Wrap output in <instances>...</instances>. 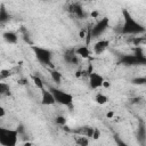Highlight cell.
<instances>
[{
  "mask_svg": "<svg viewBox=\"0 0 146 146\" xmlns=\"http://www.w3.org/2000/svg\"><path fill=\"white\" fill-rule=\"evenodd\" d=\"M122 17H123V24L121 27V33L127 35H136L145 32V27L143 24H140L128 9H122Z\"/></svg>",
  "mask_w": 146,
  "mask_h": 146,
  "instance_id": "obj_1",
  "label": "cell"
},
{
  "mask_svg": "<svg viewBox=\"0 0 146 146\" xmlns=\"http://www.w3.org/2000/svg\"><path fill=\"white\" fill-rule=\"evenodd\" d=\"M18 130L0 127V145L3 146H16L18 141Z\"/></svg>",
  "mask_w": 146,
  "mask_h": 146,
  "instance_id": "obj_2",
  "label": "cell"
},
{
  "mask_svg": "<svg viewBox=\"0 0 146 146\" xmlns=\"http://www.w3.org/2000/svg\"><path fill=\"white\" fill-rule=\"evenodd\" d=\"M48 89L51 91V94L55 98V102L57 104H60L64 106H72L73 100H74V97L72 94H70L60 88H57V87H48Z\"/></svg>",
  "mask_w": 146,
  "mask_h": 146,
  "instance_id": "obj_3",
  "label": "cell"
},
{
  "mask_svg": "<svg viewBox=\"0 0 146 146\" xmlns=\"http://www.w3.org/2000/svg\"><path fill=\"white\" fill-rule=\"evenodd\" d=\"M31 49L33 50L36 59L42 65H47V66L52 65V52L49 49L39 46H31Z\"/></svg>",
  "mask_w": 146,
  "mask_h": 146,
  "instance_id": "obj_4",
  "label": "cell"
},
{
  "mask_svg": "<svg viewBox=\"0 0 146 146\" xmlns=\"http://www.w3.org/2000/svg\"><path fill=\"white\" fill-rule=\"evenodd\" d=\"M110 27V18L108 17H103L100 18L92 27H90V33H91V39L99 38L104 34V32Z\"/></svg>",
  "mask_w": 146,
  "mask_h": 146,
  "instance_id": "obj_5",
  "label": "cell"
},
{
  "mask_svg": "<svg viewBox=\"0 0 146 146\" xmlns=\"http://www.w3.org/2000/svg\"><path fill=\"white\" fill-rule=\"evenodd\" d=\"M146 63V57L143 54H133V55H123L120 58V64L127 66L140 65Z\"/></svg>",
  "mask_w": 146,
  "mask_h": 146,
  "instance_id": "obj_6",
  "label": "cell"
},
{
  "mask_svg": "<svg viewBox=\"0 0 146 146\" xmlns=\"http://www.w3.org/2000/svg\"><path fill=\"white\" fill-rule=\"evenodd\" d=\"M104 76L100 75L99 73L97 72H91L88 74V82H89V87L91 89H98V88H102V84H103V81H104Z\"/></svg>",
  "mask_w": 146,
  "mask_h": 146,
  "instance_id": "obj_7",
  "label": "cell"
},
{
  "mask_svg": "<svg viewBox=\"0 0 146 146\" xmlns=\"http://www.w3.org/2000/svg\"><path fill=\"white\" fill-rule=\"evenodd\" d=\"M41 104L42 105H46V106H51V105H55L56 102H55V98L51 94V91L49 89H41Z\"/></svg>",
  "mask_w": 146,
  "mask_h": 146,
  "instance_id": "obj_8",
  "label": "cell"
},
{
  "mask_svg": "<svg viewBox=\"0 0 146 146\" xmlns=\"http://www.w3.org/2000/svg\"><path fill=\"white\" fill-rule=\"evenodd\" d=\"M110 43H111V42H110V40H107V39H100V40L96 41L95 44H94V47H92L94 54H96V55L103 54V52L108 48Z\"/></svg>",
  "mask_w": 146,
  "mask_h": 146,
  "instance_id": "obj_9",
  "label": "cell"
},
{
  "mask_svg": "<svg viewBox=\"0 0 146 146\" xmlns=\"http://www.w3.org/2000/svg\"><path fill=\"white\" fill-rule=\"evenodd\" d=\"M74 51H75V54H76L78 57H81L83 59L89 58L90 55H91V51L89 49V46H87V44H83V46H80V47L75 48Z\"/></svg>",
  "mask_w": 146,
  "mask_h": 146,
  "instance_id": "obj_10",
  "label": "cell"
},
{
  "mask_svg": "<svg viewBox=\"0 0 146 146\" xmlns=\"http://www.w3.org/2000/svg\"><path fill=\"white\" fill-rule=\"evenodd\" d=\"M70 11L79 18H84L86 17V13H84V10H83V8L80 3H72L70 6Z\"/></svg>",
  "mask_w": 146,
  "mask_h": 146,
  "instance_id": "obj_11",
  "label": "cell"
},
{
  "mask_svg": "<svg viewBox=\"0 0 146 146\" xmlns=\"http://www.w3.org/2000/svg\"><path fill=\"white\" fill-rule=\"evenodd\" d=\"M2 38H3V40H5L7 43H9V44H15V43H17V41H18V35H17V33L14 32V31H7V32H5V33L2 34Z\"/></svg>",
  "mask_w": 146,
  "mask_h": 146,
  "instance_id": "obj_12",
  "label": "cell"
},
{
  "mask_svg": "<svg viewBox=\"0 0 146 146\" xmlns=\"http://www.w3.org/2000/svg\"><path fill=\"white\" fill-rule=\"evenodd\" d=\"M64 58H65V60H66L68 64H73V63L76 64V63H78V56H76L74 49L67 50V51L65 52V55H64Z\"/></svg>",
  "mask_w": 146,
  "mask_h": 146,
  "instance_id": "obj_13",
  "label": "cell"
},
{
  "mask_svg": "<svg viewBox=\"0 0 146 146\" xmlns=\"http://www.w3.org/2000/svg\"><path fill=\"white\" fill-rule=\"evenodd\" d=\"M10 19V14L3 5L0 6V24H5Z\"/></svg>",
  "mask_w": 146,
  "mask_h": 146,
  "instance_id": "obj_14",
  "label": "cell"
},
{
  "mask_svg": "<svg viewBox=\"0 0 146 146\" xmlns=\"http://www.w3.org/2000/svg\"><path fill=\"white\" fill-rule=\"evenodd\" d=\"M74 140H75V144L76 145H80V146H87L90 143V138L87 137V136H83V135L75 136L74 137Z\"/></svg>",
  "mask_w": 146,
  "mask_h": 146,
  "instance_id": "obj_15",
  "label": "cell"
},
{
  "mask_svg": "<svg viewBox=\"0 0 146 146\" xmlns=\"http://www.w3.org/2000/svg\"><path fill=\"white\" fill-rule=\"evenodd\" d=\"M95 102L98 105H105L108 102V97L103 92H97L96 96H95Z\"/></svg>",
  "mask_w": 146,
  "mask_h": 146,
  "instance_id": "obj_16",
  "label": "cell"
},
{
  "mask_svg": "<svg viewBox=\"0 0 146 146\" xmlns=\"http://www.w3.org/2000/svg\"><path fill=\"white\" fill-rule=\"evenodd\" d=\"M50 76H51V80L56 83V84H59L62 82V79H63V75L60 72L56 71V70H52L50 71Z\"/></svg>",
  "mask_w": 146,
  "mask_h": 146,
  "instance_id": "obj_17",
  "label": "cell"
},
{
  "mask_svg": "<svg viewBox=\"0 0 146 146\" xmlns=\"http://www.w3.org/2000/svg\"><path fill=\"white\" fill-rule=\"evenodd\" d=\"M32 81H33L34 86H35L39 90L46 88V87H44V83H43V81H42V79H41L39 75H33V76H32Z\"/></svg>",
  "mask_w": 146,
  "mask_h": 146,
  "instance_id": "obj_18",
  "label": "cell"
},
{
  "mask_svg": "<svg viewBox=\"0 0 146 146\" xmlns=\"http://www.w3.org/2000/svg\"><path fill=\"white\" fill-rule=\"evenodd\" d=\"M9 91H10L9 84L3 82V81H0V96L1 95H7V94H9Z\"/></svg>",
  "mask_w": 146,
  "mask_h": 146,
  "instance_id": "obj_19",
  "label": "cell"
},
{
  "mask_svg": "<svg viewBox=\"0 0 146 146\" xmlns=\"http://www.w3.org/2000/svg\"><path fill=\"white\" fill-rule=\"evenodd\" d=\"M55 121H56V123H57L58 125H60V127H64V125H66V123H67V120H66V117H65L64 115H58V116H56Z\"/></svg>",
  "mask_w": 146,
  "mask_h": 146,
  "instance_id": "obj_20",
  "label": "cell"
},
{
  "mask_svg": "<svg viewBox=\"0 0 146 146\" xmlns=\"http://www.w3.org/2000/svg\"><path fill=\"white\" fill-rule=\"evenodd\" d=\"M99 136H100V132H99V130L97 129V128H95L94 129V133H92V139H98L99 138Z\"/></svg>",
  "mask_w": 146,
  "mask_h": 146,
  "instance_id": "obj_21",
  "label": "cell"
},
{
  "mask_svg": "<svg viewBox=\"0 0 146 146\" xmlns=\"http://www.w3.org/2000/svg\"><path fill=\"white\" fill-rule=\"evenodd\" d=\"M146 82V79L143 76V78H138V79H135L133 80V83H138V84H143Z\"/></svg>",
  "mask_w": 146,
  "mask_h": 146,
  "instance_id": "obj_22",
  "label": "cell"
},
{
  "mask_svg": "<svg viewBox=\"0 0 146 146\" xmlns=\"http://www.w3.org/2000/svg\"><path fill=\"white\" fill-rule=\"evenodd\" d=\"M110 87H111V82L107 81V80H104V81H103V84H102V88L107 89V88H110Z\"/></svg>",
  "mask_w": 146,
  "mask_h": 146,
  "instance_id": "obj_23",
  "label": "cell"
},
{
  "mask_svg": "<svg viewBox=\"0 0 146 146\" xmlns=\"http://www.w3.org/2000/svg\"><path fill=\"white\" fill-rule=\"evenodd\" d=\"M86 33H87V30H81V31L79 32V36H80L81 39H84V38H86Z\"/></svg>",
  "mask_w": 146,
  "mask_h": 146,
  "instance_id": "obj_24",
  "label": "cell"
},
{
  "mask_svg": "<svg viewBox=\"0 0 146 146\" xmlns=\"http://www.w3.org/2000/svg\"><path fill=\"white\" fill-rule=\"evenodd\" d=\"M5 115H6V110H5L3 106L0 105V117H3Z\"/></svg>",
  "mask_w": 146,
  "mask_h": 146,
  "instance_id": "obj_25",
  "label": "cell"
},
{
  "mask_svg": "<svg viewBox=\"0 0 146 146\" xmlns=\"http://www.w3.org/2000/svg\"><path fill=\"white\" fill-rule=\"evenodd\" d=\"M82 75H83V71H82V70H78V71L75 72V76H76V78H81Z\"/></svg>",
  "mask_w": 146,
  "mask_h": 146,
  "instance_id": "obj_26",
  "label": "cell"
},
{
  "mask_svg": "<svg viewBox=\"0 0 146 146\" xmlns=\"http://www.w3.org/2000/svg\"><path fill=\"white\" fill-rule=\"evenodd\" d=\"M113 116H114V112L111 111V112H107V113H106V117H107V119H112Z\"/></svg>",
  "mask_w": 146,
  "mask_h": 146,
  "instance_id": "obj_27",
  "label": "cell"
},
{
  "mask_svg": "<svg viewBox=\"0 0 146 146\" xmlns=\"http://www.w3.org/2000/svg\"><path fill=\"white\" fill-rule=\"evenodd\" d=\"M91 16H92V17H97V16H98V13H97V11H94V13H91Z\"/></svg>",
  "mask_w": 146,
  "mask_h": 146,
  "instance_id": "obj_28",
  "label": "cell"
}]
</instances>
